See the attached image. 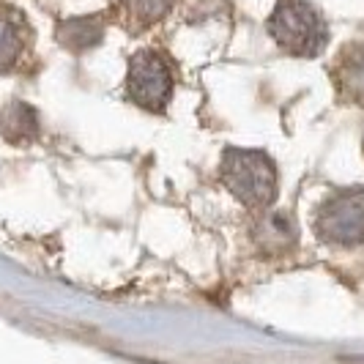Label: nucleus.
Segmentation results:
<instances>
[{
    "label": "nucleus",
    "mask_w": 364,
    "mask_h": 364,
    "mask_svg": "<svg viewBox=\"0 0 364 364\" xmlns=\"http://www.w3.org/2000/svg\"><path fill=\"white\" fill-rule=\"evenodd\" d=\"M127 99L148 112H162L173 99V72L162 53L140 50L129 58Z\"/></svg>",
    "instance_id": "nucleus-4"
},
{
    "label": "nucleus",
    "mask_w": 364,
    "mask_h": 364,
    "mask_svg": "<svg viewBox=\"0 0 364 364\" xmlns=\"http://www.w3.org/2000/svg\"><path fill=\"white\" fill-rule=\"evenodd\" d=\"M173 9V0H109V14L129 33H140L162 22Z\"/></svg>",
    "instance_id": "nucleus-7"
},
{
    "label": "nucleus",
    "mask_w": 364,
    "mask_h": 364,
    "mask_svg": "<svg viewBox=\"0 0 364 364\" xmlns=\"http://www.w3.org/2000/svg\"><path fill=\"white\" fill-rule=\"evenodd\" d=\"M362 148H364V140H362Z\"/></svg>",
    "instance_id": "nucleus-11"
},
{
    "label": "nucleus",
    "mask_w": 364,
    "mask_h": 364,
    "mask_svg": "<svg viewBox=\"0 0 364 364\" xmlns=\"http://www.w3.org/2000/svg\"><path fill=\"white\" fill-rule=\"evenodd\" d=\"M0 132L11 146H28L38 137V112L25 102H11L0 115Z\"/></svg>",
    "instance_id": "nucleus-8"
},
{
    "label": "nucleus",
    "mask_w": 364,
    "mask_h": 364,
    "mask_svg": "<svg viewBox=\"0 0 364 364\" xmlns=\"http://www.w3.org/2000/svg\"><path fill=\"white\" fill-rule=\"evenodd\" d=\"M219 178L225 189L250 211L269 208L279 189L277 164L272 162V156L252 148H228L219 162Z\"/></svg>",
    "instance_id": "nucleus-1"
},
{
    "label": "nucleus",
    "mask_w": 364,
    "mask_h": 364,
    "mask_svg": "<svg viewBox=\"0 0 364 364\" xmlns=\"http://www.w3.org/2000/svg\"><path fill=\"white\" fill-rule=\"evenodd\" d=\"M266 28L277 47L296 58H318L328 44L326 19L310 0H277Z\"/></svg>",
    "instance_id": "nucleus-2"
},
{
    "label": "nucleus",
    "mask_w": 364,
    "mask_h": 364,
    "mask_svg": "<svg viewBox=\"0 0 364 364\" xmlns=\"http://www.w3.org/2000/svg\"><path fill=\"white\" fill-rule=\"evenodd\" d=\"M252 238L263 255H288L299 244V225L293 222L288 211H269L260 214L252 225Z\"/></svg>",
    "instance_id": "nucleus-6"
},
{
    "label": "nucleus",
    "mask_w": 364,
    "mask_h": 364,
    "mask_svg": "<svg viewBox=\"0 0 364 364\" xmlns=\"http://www.w3.org/2000/svg\"><path fill=\"white\" fill-rule=\"evenodd\" d=\"M331 82L350 105H364V41L346 44L331 60Z\"/></svg>",
    "instance_id": "nucleus-5"
},
{
    "label": "nucleus",
    "mask_w": 364,
    "mask_h": 364,
    "mask_svg": "<svg viewBox=\"0 0 364 364\" xmlns=\"http://www.w3.org/2000/svg\"><path fill=\"white\" fill-rule=\"evenodd\" d=\"M315 236L331 247H364V189L350 186L328 195L315 211Z\"/></svg>",
    "instance_id": "nucleus-3"
},
{
    "label": "nucleus",
    "mask_w": 364,
    "mask_h": 364,
    "mask_svg": "<svg viewBox=\"0 0 364 364\" xmlns=\"http://www.w3.org/2000/svg\"><path fill=\"white\" fill-rule=\"evenodd\" d=\"M25 44H28L25 22L14 11L0 9V72L14 69V63L25 53Z\"/></svg>",
    "instance_id": "nucleus-10"
},
{
    "label": "nucleus",
    "mask_w": 364,
    "mask_h": 364,
    "mask_svg": "<svg viewBox=\"0 0 364 364\" xmlns=\"http://www.w3.org/2000/svg\"><path fill=\"white\" fill-rule=\"evenodd\" d=\"M58 41L66 47V50H74V53H85L96 47L102 36H105V17H72L63 19L55 31Z\"/></svg>",
    "instance_id": "nucleus-9"
}]
</instances>
